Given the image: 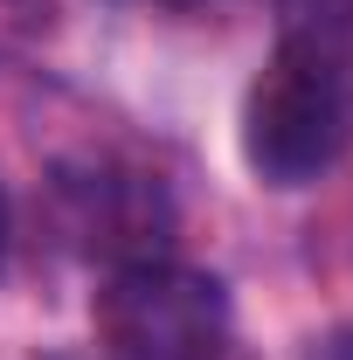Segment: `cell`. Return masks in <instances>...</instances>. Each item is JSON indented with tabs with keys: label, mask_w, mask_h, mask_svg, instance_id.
Wrapping results in <instances>:
<instances>
[{
	"label": "cell",
	"mask_w": 353,
	"mask_h": 360,
	"mask_svg": "<svg viewBox=\"0 0 353 360\" xmlns=\"http://www.w3.org/2000/svg\"><path fill=\"white\" fill-rule=\"evenodd\" d=\"M70 201H77V236L90 250H139L146 236L160 243L167 229V201L132 174H90L70 187Z\"/></svg>",
	"instance_id": "obj_3"
},
{
	"label": "cell",
	"mask_w": 353,
	"mask_h": 360,
	"mask_svg": "<svg viewBox=\"0 0 353 360\" xmlns=\"http://www.w3.org/2000/svg\"><path fill=\"white\" fill-rule=\"evenodd\" d=\"M160 7H194V0H160Z\"/></svg>",
	"instance_id": "obj_6"
},
{
	"label": "cell",
	"mask_w": 353,
	"mask_h": 360,
	"mask_svg": "<svg viewBox=\"0 0 353 360\" xmlns=\"http://www.w3.org/2000/svg\"><path fill=\"white\" fill-rule=\"evenodd\" d=\"M97 333L118 360H215L229 354V291L187 264H125L97 291Z\"/></svg>",
	"instance_id": "obj_2"
},
{
	"label": "cell",
	"mask_w": 353,
	"mask_h": 360,
	"mask_svg": "<svg viewBox=\"0 0 353 360\" xmlns=\"http://www.w3.org/2000/svg\"><path fill=\"white\" fill-rule=\"evenodd\" d=\"M312 360H353V326H340V333H326V340L312 347Z\"/></svg>",
	"instance_id": "obj_4"
},
{
	"label": "cell",
	"mask_w": 353,
	"mask_h": 360,
	"mask_svg": "<svg viewBox=\"0 0 353 360\" xmlns=\"http://www.w3.org/2000/svg\"><path fill=\"white\" fill-rule=\"evenodd\" d=\"M353 146V56L326 28H291L243 97V160L270 187H305Z\"/></svg>",
	"instance_id": "obj_1"
},
{
	"label": "cell",
	"mask_w": 353,
	"mask_h": 360,
	"mask_svg": "<svg viewBox=\"0 0 353 360\" xmlns=\"http://www.w3.org/2000/svg\"><path fill=\"white\" fill-rule=\"evenodd\" d=\"M0 250H7V201H0Z\"/></svg>",
	"instance_id": "obj_5"
}]
</instances>
